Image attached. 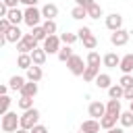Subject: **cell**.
Wrapping results in <instances>:
<instances>
[{
    "label": "cell",
    "instance_id": "obj_1",
    "mask_svg": "<svg viewBox=\"0 0 133 133\" xmlns=\"http://www.w3.org/2000/svg\"><path fill=\"white\" fill-rule=\"evenodd\" d=\"M0 127H2V131H4V133H15V131L21 127V116H17V112L8 110L6 114H2Z\"/></svg>",
    "mask_w": 133,
    "mask_h": 133
},
{
    "label": "cell",
    "instance_id": "obj_2",
    "mask_svg": "<svg viewBox=\"0 0 133 133\" xmlns=\"http://www.w3.org/2000/svg\"><path fill=\"white\" fill-rule=\"evenodd\" d=\"M37 121H39V110L37 108H29V110H23V114H21V127L23 129H33L35 125H37Z\"/></svg>",
    "mask_w": 133,
    "mask_h": 133
},
{
    "label": "cell",
    "instance_id": "obj_3",
    "mask_svg": "<svg viewBox=\"0 0 133 133\" xmlns=\"http://www.w3.org/2000/svg\"><path fill=\"white\" fill-rule=\"evenodd\" d=\"M37 44H39V42L33 37V33H25L23 39L17 42V50H19V54H29V52H33V50L37 48Z\"/></svg>",
    "mask_w": 133,
    "mask_h": 133
},
{
    "label": "cell",
    "instance_id": "obj_4",
    "mask_svg": "<svg viewBox=\"0 0 133 133\" xmlns=\"http://www.w3.org/2000/svg\"><path fill=\"white\" fill-rule=\"evenodd\" d=\"M42 19H44L42 8H37V6H27L25 8V21L23 23H27L29 27H37L42 23Z\"/></svg>",
    "mask_w": 133,
    "mask_h": 133
},
{
    "label": "cell",
    "instance_id": "obj_5",
    "mask_svg": "<svg viewBox=\"0 0 133 133\" xmlns=\"http://www.w3.org/2000/svg\"><path fill=\"white\" fill-rule=\"evenodd\" d=\"M66 66H69V71L73 73V75H83V71H85V66H87V62H83V58L79 56V54H73L69 60H66Z\"/></svg>",
    "mask_w": 133,
    "mask_h": 133
},
{
    "label": "cell",
    "instance_id": "obj_6",
    "mask_svg": "<svg viewBox=\"0 0 133 133\" xmlns=\"http://www.w3.org/2000/svg\"><path fill=\"white\" fill-rule=\"evenodd\" d=\"M42 44H44L42 48H44L48 54H58V50L62 48V46H60V44H62V39H60L58 35H48V37H46Z\"/></svg>",
    "mask_w": 133,
    "mask_h": 133
},
{
    "label": "cell",
    "instance_id": "obj_7",
    "mask_svg": "<svg viewBox=\"0 0 133 133\" xmlns=\"http://www.w3.org/2000/svg\"><path fill=\"white\" fill-rule=\"evenodd\" d=\"M127 42H129V31L127 29H116V31L110 33V44L112 46L118 48V46H125Z\"/></svg>",
    "mask_w": 133,
    "mask_h": 133
},
{
    "label": "cell",
    "instance_id": "obj_8",
    "mask_svg": "<svg viewBox=\"0 0 133 133\" xmlns=\"http://www.w3.org/2000/svg\"><path fill=\"white\" fill-rule=\"evenodd\" d=\"M87 114H89L91 118H98V121H100V118L106 114V104H102V102H89Z\"/></svg>",
    "mask_w": 133,
    "mask_h": 133
},
{
    "label": "cell",
    "instance_id": "obj_9",
    "mask_svg": "<svg viewBox=\"0 0 133 133\" xmlns=\"http://www.w3.org/2000/svg\"><path fill=\"white\" fill-rule=\"evenodd\" d=\"M106 27L110 31H116V29H123V15L121 12H110L106 17Z\"/></svg>",
    "mask_w": 133,
    "mask_h": 133
},
{
    "label": "cell",
    "instance_id": "obj_10",
    "mask_svg": "<svg viewBox=\"0 0 133 133\" xmlns=\"http://www.w3.org/2000/svg\"><path fill=\"white\" fill-rule=\"evenodd\" d=\"M2 35L6 37V42H8V44H17V42H21V39H23V35H25V33L19 29V25H10V29H8L6 33H2Z\"/></svg>",
    "mask_w": 133,
    "mask_h": 133
},
{
    "label": "cell",
    "instance_id": "obj_11",
    "mask_svg": "<svg viewBox=\"0 0 133 133\" xmlns=\"http://www.w3.org/2000/svg\"><path fill=\"white\" fill-rule=\"evenodd\" d=\"M102 64H104L106 69H116V66L121 64V56H118L116 52H108V54L102 56Z\"/></svg>",
    "mask_w": 133,
    "mask_h": 133
},
{
    "label": "cell",
    "instance_id": "obj_12",
    "mask_svg": "<svg viewBox=\"0 0 133 133\" xmlns=\"http://www.w3.org/2000/svg\"><path fill=\"white\" fill-rule=\"evenodd\" d=\"M100 129H102V125L98 118H87L81 123V131H85V133H98Z\"/></svg>",
    "mask_w": 133,
    "mask_h": 133
},
{
    "label": "cell",
    "instance_id": "obj_13",
    "mask_svg": "<svg viewBox=\"0 0 133 133\" xmlns=\"http://www.w3.org/2000/svg\"><path fill=\"white\" fill-rule=\"evenodd\" d=\"M118 69L123 71V75H131V73H133V54H125V56L121 58Z\"/></svg>",
    "mask_w": 133,
    "mask_h": 133
},
{
    "label": "cell",
    "instance_id": "obj_14",
    "mask_svg": "<svg viewBox=\"0 0 133 133\" xmlns=\"http://www.w3.org/2000/svg\"><path fill=\"white\" fill-rule=\"evenodd\" d=\"M121 116H116V114H110V112H106L102 118H100V125H102V129H112V127H116V121H118Z\"/></svg>",
    "mask_w": 133,
    "mask_h": 133
},
{
    "label": "cell",
    "instance_id": "obj_15",
    "mask_svg": "<svg viewBox=\"0 0 133 133\" xmlns=\"http://www.w3.org/2000/svg\"><path fill=\"white\" fill-rule=\"evenodd\" d=\"M6 17H8V21L12 25H19L21 21H25V10H19V6H17V8H10Z\"/></svg>",
    "mask_w": 133,
    "mask_h": 133
},
{
    "label": "cell",
    "instance_id": "obj_16",
    "mask_svg": "<svg viewBox=\"0 0 133 133\" xmlns=\"http://www.w3.org/2000/svg\"><path fill=\"white\" fill-rule=\"evenodd\" d=\"M31 58H33V64H39V66H44V62H46V58H48V52L44 50V48H35L33 52H31Z\"/></svg>",
    "mask_w": 133,
    "mask_h": 133
},
{
    "label": "cell",
    "instance_id": "obj_17",
    "mask_svg": "<svg viewBox=\"0 0 133 133\" xmlns=\"http://www.w3.org/2000/svg\"><path fill=\"white\" fill-rule=\"evenodd\" d=\"M42 77H44V71L39 64H31L27 69V81H39Z\"/></svg>",
    "mask_w": 133,
    "mask_h": 133
},
{
    "label": "cell",
    "instance_id": "obj_18",
    "mask_svg": "<svg viewBox=\"0 0 133 133\" xmlns=\"http://www.w3.org/2000/svg\"><path fill=\"white\" fill-rule=\"evenodd\" d=\"M96 87H100V89H108L110 85H112V79H110V75L108 73H100L98 77H96Z\"/></svg>",
    "mask_w": 133,
    "mask_h": 133
},
{
    "label": "cell",
    "instance_id": "obj_19",
    "mask_svg": "<svg viewBox=\"0 0 133 133\" xmlns=\"http://www.w3.org/2000/svg\"><path fill=\"white\" fill-rule=\"evenodd\" d=\"M37 81H27L25 85H23V89H21V96H29V98H35L37 96Z\"/></svg>",
    "mask_w": 133,
    "mask_h": 133
},
{
    "label": "cell",
    "instance_id": "obj_20",
    "mask_svg": "<svg viewBox=\"0 0 133 133\" xmlns=\"http://www.w3.org/2000/svg\"><path fill=\"white\" fill-rule=\"evenodd\" d=\"M42 15H44V19H54V17H58V6L48 2L42 6Z\"/></svg>",
    "mask_w": 133,
    "mask_h": 133
},
{
    "label": "cell",
    "instance_id": "obj_21",
    "mask_svg": "<svg viewBox=\"0 0 133 133\" xmlns=\"http://www.w3.org/2000/svg\"><path fill=\"white\" fill-rule=\"evenodd\" d=\"M108 96L114 98V100H121V98H125V87H123L121 83H112V85L108 87Z\"/></svg>",
    "mask_w": 133,
    "mask_h": 133
},
{
    "label": "cell",
    "instance_id": "obj_22",
    "mask_svg": "<svg viewBox=\"0 0 133 133\" xmlns=\"http://www.w3.org/2000/svg\"><path fill=\"white\" fill-rule=\"evenodd\" d=\"M106 112L121 116V112H123V108H121V100H114V98H110V100L106 102Z\"/></svg>",
    "mask_w": 133,
    "mask_h": 133
},
{
    "label": "cell",
    "instance_id": "obj_23",
    "mask_svg": "<svg viewBox=\"0 0 133 133\" xmlns=\"http://www.w3.org/2000/svg\"><path fill=\"white\" fill-rule=\"evenodd\" d=\"M100 75V66H85V71H83V81H96V77Z\"/></svg>",
    "mask_w": 133,
    "mask_h": 133
},
{
    "label": "cell",
    "instance_id": "obj_24",
    "mask_svg": "<svg viewBox=\"0 0 133 133\" xmlns=\"http://www.w3.org/2000/svg\"><path fill=\"white\" fill-rule=\"evenodd\" d=\"M31 64H33L31 52H29V54H19V58H17V66H19V69H25V71H27Z\"/></svg>",
    "mask_w": 133,
    "mask_h": 133
},
{
    "label": "cell",
    "instance_id": "obj_25",
    "mask_svg": "<svg viewBox=\"0 0 133 133\" xmlns=\"http://www.w3.org/2000/svg\"><path fill=\"white\" fill-rule=\"evenodd\" d=\"M25 83H27V81H25L21 75H12V77H10V81H8V87H10V89H15V91H21Z\"/></svg>",
    "mask_w": 133,
    "mask_h": 133
},
{
    "label": "cell",
    "instance_id": "obj_26",
    "mask_svg": "<svg viewBox=\"0 0 133 133\" xmlns=\"http://www.w3.org/2000/svg\"><path fill=\"white\" fill-rule=\"evenodd\" d=\"M85 62H87L89 66H100V62H102V56H100L96 50H89V52H87V56H85Z\"/></svg>",
    "mask_w": 133,
    "mask_h": 133
},
{
    "label": "cell",
    "instance_id": "obj_27",
    "mask_svg": "<svg viewBox=\"0 0 133 133\" xmlns=\"http://www.w3.org/2000/svg\"><path fill=\"white\" fill-rule=\"evenodd\" d=\"M87 17H89V19H100V17H104V10H102V6H100L98 2H94V4L87 8Z\"/></svg>",
    "mask_w": 133,
    "mask_h": 133
},
{
    "label": "cell",
    "instance_id": "obj_28",
    "mask_svg": "<svg viewBox=\"0 0 133 133\" xmlns=\"http://www.w3.org/2000/svg\"><path fill=\"white\" fill-rule=\"evenodd\" d=\"M73 54H75V52H73V48L64 44V46H62V48L58 50V54H56V56H58V60H60V62H66V60H69V58H71Z\"/></svg>",
    "mask_w": 133,
    "mask_h": 133
},
{
    "label": "cell",
    "instance_id": "obj_29",
    "mask_svg": "<svg viewBox=\"0 0 133 133\" xmlns=\"http://www.w3.org/2000/svg\"><path fill=\"white\" fill-rule=\"evenodd\" d=\"M121 127H125V129H129V127H133V112L131 110H127V112H121Z\"/></svg>",
    "mask_w": 133,
    "mask_h": 133
},
{
    "label": "cell",
    "instance_id": "obj_30",
    "mask_svg": "<svg viewBox=\"0 0 133 133\" xmlns=\"http://www.w3.org/2000/svg\"><path fill=\"white\" fill-rule=\"evenodd\" d=\"M42 27L46 29V33H48V35H56L58 25H56V21H54V19H46V21L42 23Z\"/></svg>",
    "mask_w": 133,
    "mask_h": 133
},
{
    "label": "cell",
    "instance_id": "obj_31",
    "mask_svg": "<svg viewBox=\"0 0 133 133\" xmlns=\"http://www.w3.org/2000/svg\"><path fill=\"white\" fill-rule=\"evenodd\" d=\"M17 106H19L21 110H29V108H33V98H29V96H21V98L17 100Z\"/></svg>",
    "mask_w": 133,
    "mask_h": 133
},
{
    "label": "cell",
    "instance_id": "obj_32",
    "mask_svg": "<svg viewBox=\"0 0 133 133\" xmlns=\"http://www.w3.org/2000/svg\"><path fill=\"white\" fill-rule=\"evenodd\" d=\"M71 17H73L75 21H81V19H85V17H87V8H83V6H77V4H75V8L71 10Z\"/></svg>",
    "mask_w": 133,
    "mask_h": 133
},
{
    "label": "cell",
    "instance_id": "obj_33",
    "mask_svg": "<svg viewBox=\"0 0 133 133\" xmlns=\"http://www.w3.org/2000/svg\"><path fill=\"white\" fill-rule=\"evenodd\" d=\"M81 42H83V46H85L87 50H96V46H98V37H96L94 33H89V35H85V37H83Z\"/></svg>",
    "mask_w": 133,
    "mask_h": 133
},
{
    "label": "cell",
    "instance_id": "obj_34",
    "mask_svg": "<svg viewBox=\"0 0 133 133\" xmlns=\"http://www.w3.org/2000/svg\"><path fill=\"white\" fill-rule=\"evenodd\" d=\"M31 33H33V37H35L37 42H44V39L48 37V33H46V29H44L42 25H37V27H31Z\"/></svg>",
    "mask_w": 133,
    "mask_h": 133
},
{
    "label": "cell",
    "instance_id": "obj_35",
    "mask_svg": "<svg viewBox=\"0 0 133 133\" xmlns=\"http://www.w3.org/2000/svg\"><path fill=\"white\" fill-rule=\"evenodd\" d=\"M60 39H62V44H66V46H73V44L79 39V35H77V33H69V31H64V33L60 35Z\"/></svg>",
    "mask_w": 133,
    "mask_h": 133
},
{
    "label": "cell",
    "instance_id": "obj_36",
    "mask_svg": "<svg viewBox=\"0 0 133 133\" xmlns=\"http://www.w3.org/2000/svg\"><path fill=\"white\" fill-rule=\"evenodd\" d=\"M0 100H2V102H0V114H6V112L10 110V102H12V100H10L8 96H2Z\"/></svg>",
    "mask_w": 133,
    "mask_h": 133
},
{
    "label": "cell",
    "instance_id": "obj_37",
    "mask_svg": "<svg viewBox=\"0 0 133 133\" xmlns=\"http://www.w3.org/2000/svg\"><path fill=\"white\" fill-rule=\"evenodd\" d=\"M10 25H12V23L8 21V17H2V19H0V33H6V31L10 29Z\"/></svg>",
    "mask_w": 133,
    "mask_h": 133
},
{
    "label": "cell",
    "instance_id": "obj_38",
    "mask_svg": "<svg viewBox=\"0 0 133 133\" xmlns=\"http://www.w3.org/2000/svg\"><path fill=\"white\" fill-rule=\"evenodd\" d=\"M118 83H121L123 87H131V85H133V75H123Z\"/></svg>",
    "mask_w": 133,
    "mask_h": 133
},
{
    "label": "cell",
    "instance_id": "obj_39",
    "mask_svg": "<svg viewBox=\"0 0 133 133\" xmlns=\"http://www.w3.org/2000/svg\"><path fill=\"white\" fill-rule=\"evenodd\" d=\"M89 33H91V29H89V27H85V25L77 29V35H79V39H83V37H85V35H89Z\"/></svg>",
    "mask_w": 133,
    "mask_h": 133
},
{
    "label": "cell",
    "instance_id": "obj_40",
    "mask_svg": "<svg viewBox=\"0 0 133 133\" xmlns=\"http://www.w3.org/2000/svg\"><path fill=\"white\" fill-rule=\"evenodd\" d=\"M29 133H48V127H46V125H39V123H37V125H35V127H33V129H31Z\"/></svg>",
    "mask_w": 133,
    "mask_h": 133
},
{
    "label": "cell",
    "instance_id": "obj_41",
    "mask_svg": "<svg viewBox=\"0 0 133 133\" xmlns=\"http://www.w3.org/2000/svg\"><path fill=\"white\" fill-rule=\"evenodd\" d=\"M94 2H96V0H75V4H77V6H83V8H89Z\"/></svg>",
    "mask_w": 133,
    "mask_h": 133
},
{
    "label": "cell",
    "instance_id": "obj_42",
    "mask_svg": "<svg viewBox=\"0 0 133 133\" xmlns=\"http://www.w3.org/2000/svg\"><path fill=\"white\" fill-rule=\"evenodd\" d=\"M8 10H10V8H8L4 2H0V19H2V17H6V15H8Z\"/></svg>",
    "mask_w": 133,
    "mask_h": 133
},
{
    "label": "cell",
    "instance_id": "obj_43",
    "mask_svg": "<svg viewBox=\"0 0 133 133\" xmlns=\"http://www.w3.org/2000/svg\"><path fill=\"white\" fill-rule=\"evenodd\" d=\"M125 100H129V102L133 100V85L131 87H125Z\"/></svg>",
    "mask_w": 133,
    "mask_h": 133
},
{
    "label": "cell",
    "instance_id": "obj_44",
    "mask_svg": "<svg viewBox=\"0 0 133 133\" xmlns=\"http://www.w3.org/2000/svg\"><path fill=\"white\" fill-rule=\"evenodd\" d=\"M2 2H4V4L8 6V8H17V4H19L21 0H2Z\"/></svg>",
    "mask_w": 133,
    "mask_h": 133
},
{
    "label": "cell",
    "instance_id": "obj_45",
    "mask_svg": "<svg viewBox=\"0 0 133 133\" xmlns=\"http://www.w3.org/2000/svg\"><path fill=\"white\" fill-rule=\"evenodd\" d=\"M37 2L39 0H21V4H25V6H37Z\"/></svg>",
    "mask_w": 133,
    "mask_h": 133
},
{
    "label": "cell",
    "instance_id": "obj_46",
    "mask_svg": "<svg viewBox=\"0 0 133 133\" xmlns=\"http://www.w3.org/2000/svg\"><path fill=\"white\" fill-rule=\"evenodd\" d=\"M106 133H125V131H123V127H112V129H108Z\"/></svg>",
    "mask_w": 133,
    "mask_h": 133
},
{
    "label": "cell",
    "instance_id": "obj_47",
    "mask_svg": "<svg viewBox=\"0 0 133 133\" xmlns=\"http://www.w3.org/2000/svg\"><path fill=\"white\" fill-rule=\"evenodd\" d=\"M8 89H10L8 85H0V96H6V94H8Z\"/></svg>",
    "mask_w": 133,
    "mask_h": 133
},
{
    "label": "cell",
    "instance_id": "obj_48",
    "mask_svg": "<svg viewBox=\"0 0 133 133\" xmlns=\"http://www.w3.org/2000/svg\"><path fill=\"white\" fill-rule=\"evenodd\" d=\"M15 133H29V129H23V127H19V129H17Z\"/></svg>",
    "mask_w": 133,
    "mask_h": 133
},
{
    "label": "cell",
    "instance_id": "obj_49",
    "mask_svg": "<svg viewBox=\"0 0 133 133\" xmlns=\"http://www.w3.org/2000/svg\"><path fill=\"white\" fill-rule=\"evenodd\" d=\"M129 110H131V112H133V100H131V102H129Z\"/></svg>",
    "mask_w": 133,
    "mask_h": 133
},
{
    "label": "cell",
    "instance_id": "obj_50",
    "mask_svg": "<svg viewBox=\"0 0 133 133\" xmlns=\"http://www.w3.org/2000/svg\"><path fill=\"white\" fill-rule=\"evenodd\" d=\"M77 133H85V131H81V129H79V131H77Z\"/></svg>",
    "mask_w": 133,
    "mask_h": 133
}]
</instances>
